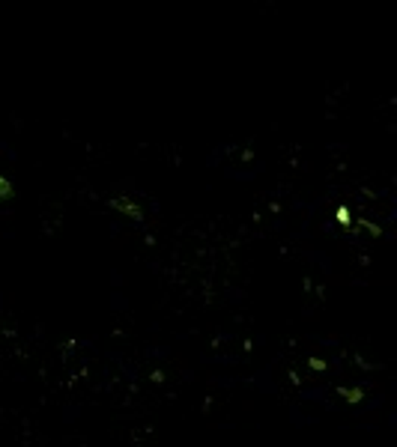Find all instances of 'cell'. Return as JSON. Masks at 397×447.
I'll list each match as a JSON object with an SVG mask.
<instances>
[{
  "label": "cell",
  "mask_w": 397,
  "mask_h": 447,
  "mask_svg": "<svg viewBox=\"0 0 397 447\" xmlns=\"http://www.w3.org/2000/svg\"><path fill=\"white\" fill-rule=\"evenodd\" d=\"M110 206H114V209H126V215H134V218H140V212H138V206H132V203H126V200H114Z\"/></svg>",
  "instance_id": "obj_1"
},
{
  "label": "cell",
  "mask_w": 397,
  "mask_h": 447,
  "mask_svg": "<svg viewBox=\"0 0 397 447\" xmlns=\"http://www.w3.org/2000/svg\"><path fill=\"white\" fill-rule=\"evenodd\" d=\"M3 197H12V185H9V179L0 176V200H3Z\"/></svg>",
  "instance_id": "obj_2"
}]
</instances>
